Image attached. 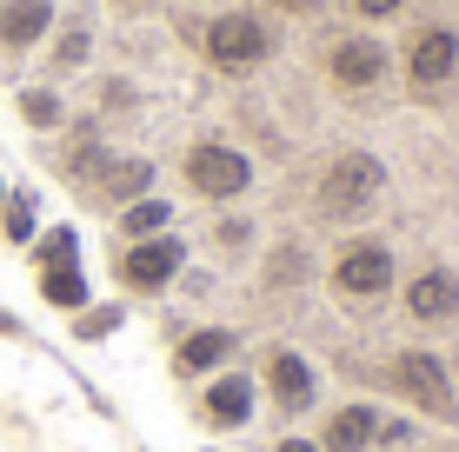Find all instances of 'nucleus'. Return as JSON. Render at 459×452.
I'll return each instance as SVG.
<instances>
[{
  "label": "nucleus",
  "instance_id": "f257e3e1",
  "mask_svg": "<svg viewBox=\"0 0 459 452\" xmlns=\"http://www.w3.org/2000/svg\"><path fill=\"white\" fill-rule=\"evenodd\" d=\"M400 73L413 100H446L459 87V27L453 21H420L400 47Z\"/></svg>",
  "mask_w": 459,
  "mask_h": 452
},
{
  "label": "nucleus",
  "instance_id": "7c9ffc66",
  "mask_svg": "<svg viewBox=\"0 0 459 452\" xmlns=\"http://www.w3.org/2000/svg\"><path fill=\"white\" fill-rule=\"evenodd\" d=\"M0 200H7V186H0Z\"/></svg>",
  "mask_w": 459,
  "mask_h": 452
},
{
  "label": "nucleus",
  "instance_id": "bb28decb",
  "mask_svg": "<svg viewBox=\"0 0 459 452\" xmlns=\"http://www.w3.org/2000/svg\"><path fill=\"white\" fill-rule=\"evenodd\" d=\"M273 452H320V439H299V432H287V439H280Z\"/></svg>",
  "mask_w": 459,
  "mask_h": 452
},
{
  "label": "nucleus",
  "instance_id": "cd10ccee",
  "mask_svg": "<svg viewBox=\"0 0 459 452\" xmlns=\"http://www.w3.org/2000/svg\"><path fill=\"white\" fill-rule=\"evenodd\" d=\"M266 7H280V13H313L320 0H266Z\"/></svg>",
  "mask_w": 459,
  "mask_h": 452
},
{
  "label": "nucleus",
  "instance_id": "4be33fe9",
  "mask_svg": "<svg viewBox=\"0 0 459 452\" xmlns=\"http://www.w3.org/2000/svg\"><path fill=\"white\" fill-rule=\"evenodd\" d=\"M87 47H93V34H87V27H67V34L54 40V73H74V67H87Z\"/></svg>",
  "mask_w": 459,
  "mask_h": 452
},
{
  "label": "nucleus",
  "instance_id": "4468645a",
  "mask_svg": "<svg viewBox=\"0 0 459 452\" xmlns=\"http://www.w3.org/2000/svg\"><path fill=\"white\" fill-rule=\"evenodd\" d=\"M87 186H93V200H107V207H134V200L153 193V166L147 160H100L87 174Z\"/></svg>",
  "mask_w": 459,
  "mask_h": 452
},
{
  "label": "nucleus",
  "instance_id": "dca6fc26",
  "mask_svg": "<svg viewBox=\"0 0 459 452\" xmlns=\"http://www.w3.org/2000/svg\"><path fill=\"white\" fill-rule=\"evenodd\" d=\"M40 300L60 306V313H81L87 306V273L81 267H47L40 273Z\"/></svg>",
  "mask_w": 459,
  "mask_h": 452
},
{
  "label": "nucleus",
  "instance_id": "9b49d317",
  "mask_svg": "<svg viewBox=\"0 0 459 452\" xmlns=\"http://www.w3.org/2000/svg\"><path fill=\"white\" fill-rule=\"evenodd\" d=\"M400 300H406V320L413 326H453L459 320V273L453 267H420Z\"/></svg>",
  "mask_w": 459,
  "mask_h": 452
},
{
  "label": "nucleus",
  "instance_id": "b1692460",
  "mask_svg": "<svg viewBox=\"0 0 459 452\" xmlns=\"http://www.w3.org/2000/svg\"><path fill=\"white\" fill-rule=\"evenodd\" d=\"M346 7H353L359 21H393V13H400L406 0H346Z\"/></svg>",
  "mask_w": 459,
  "mask_h": 452
},
{
  "label": "nucleus",
  "instance_id": "a211bd4d",
  "mask_svg": "<svg viewBox=\"0 0 459 452\" xmlns=\"http://www.w3.org/2000/svg\"><path fill=\"white\" fill-rule=\"evenodd\" d=\"M47 267H81V233L74 226H47L34 240V273H47Z\"/></svg>",
  "mask_w": 459,
  "mask_h": 452
},
{
  "label": "nucleus",
  "instance_id": "6e6552de",
  "mask_svg": "<svg viewBox=\"0 0 459 452\" xmlns=\"http://www.w3.org/2000/svg\"><path fill=\"white\" fill-rule=\"evenodd\" d=\"M186 186L200 200H240L253 186V160L227 140H200V147H186Z\"/></svg>",
  "mask_w": 459,
  "mask_h": 452
},
{
  "label": "nucleus",
  "instance_id": "393cba45",
  "mask_svg": "<svg viewBox=\"0 0 459 452\" xmlns=\"http://www.w3.org/2000/svg\"><path fill=\"white\" fill-rule=\"evenodd\" d=\"M413 439V419H386V426H379V446H406Z\"/></svg>",
  "mask_w": 459,
  "mask_h": 452
},
{
  "label": "nucleus",
  "instance_id": "f8f14e48",
  "mask_svg": "<svg viewBox=\"0 0 459 452\" xmlns=\"http://www.w3.org/2000/svg\"><path fill=\"white\" fill-rule=\"evenodd\" d=\"M233 353H240V333H233V326H194V333L173 346V372H180V380H213V372L233 366Z\"/></svg>",
  "mask_w": 459,
  "mask_h": 452
},
{
  "label": "nucleus",
  "instance_id": "39448f33",
  "mask_svg": "<svg viewBox=\"0 0 459 452\" xmlns=\"http://www.w3.org/2000/svg\"><path fill=\"white\" fill-rule=\"evenodd\" d=\"M260 393L280 419H299L320 399V366H313L307 353H293V346H266L260 353Z\"/></svg>",
  "mask_w": 459,
  "mask_h": 452
},
{
  "label": "nucleus",
  "instance_id": "c85d7f7f",
  "mask_svg": "<svg viewBox=\"0 0 459 452\" xmlns=\"http://www.w3.org/2000/svg\"><path fill=\"white\" fill-rule=\"evenodd\" d=\"M0 339H21V320L13 313H0Z\"/></svg>",
  "mask_w": 459,
  "mask_h": 452
},
{
  "label": "nucleus",
  "instance_id": "6ab92c4d",
  "mask_svg": "<svg viewBox=\"0 0 459 452\" xmlns=\"http://www.w3.org/2000/svg\"><path fill=\"white\" fill-rule=\"evenodd\" d=\"M0 233H7L13 246H27L40 233V220H34V193H7L0 200Z\"/></svg>",
  "mask_w": 459,
  "mask_h": 452
},
{
  "label": "nucleus",
  "instance_id": "5701e85b",
  "mask_svg": "<svg viewBox=\"0 0 459 452\" xmlns=\"http://www.w3.org/2000/svg\"><path fill=\"white\" fill-rule=\"evenodd\" d=\"M120 326V306H81L74 313V339H107Z\"/></svg>",
  "mask_w": 459,
  "mask_h": 452
},
{
  "label": "nucleus",
  "instance_id": "ddd939ff",
  "mask_svg": "<svg viewBox=\"0 0 459 452\" xmlns=\"http://www.w3.org/2000/svg\"><path fill=\"white\" fill-rule=\"evenodd\" d=\"M379 426H386V413H379L373 399H346V406L326 413L320 452H373L379 446Z\"/></svg>",
  "mask_w": 459,
  "mask_h": 452
},
{
  "label": "nucleus",
  "instance_id": "c756f323",
  "mask_svg": "<svg viewBox=\"0 0 459 452\" xmlns=\"http://www.w3.org/2000/svg\"><path fill=\"white\" fill-rule=\"evenodd\" d=\"M426 452H453V446H426Z\"/></svg>",
  "mask_w": 459,
  "mask_h": 452
},
{
  "label": "nucleus",
  "instance_id": "aec40b11",
  "mask_svg": "<svg viewBox=\"0 0 459 452\" xmlns=\"http://www.w3.org/2000/svg\"><path fill=\"white\" fill-rule=\"evenodd\" d=\"M307 273H313V267H307V253H299L293 240L266 253V286H299V279H307Z\"/></svg>",
  "mask_w": 459,
  "mask_h": 452
},
{
  "label": "nucleus",
  "instance_id": "0eeeda50",
  "mask_svg": "<svg viewBox=\"0 0 459 452\" xmlns=\"http://www.w3.org/2000/svg\"><path fill=\"white\" fill-rule=\"evenodd\" d=\"M266 54H273V34L253 13H213L207 21V60L220 73H260Z\"/></svg>",
  "mask_w": 459,
  "mask_h": 452
},
{
  "label": "nucleus",
  "instance_id": "20e7f679",
  "mask_svg": "<svg viewBox=\"0 0 459 452\" xmlns=\"http://www.w3.org/2000/svg\"><path fill=\"white\" fill-rule=\"evenodd\" d=\"M393 246L386 240H346L340 253H333V273H326V286L340 293L346 306H373V300H386L393 293Z\"/></svg>",
  "mask_w": 459,
  "mask_h": 452
},
{
  "label": "nucleus",
  "instance_id": "412c9836",
  "mask_svg": "<svg viewBox=\"0 0 459 452\" xmlns=\"http://www.w3.org/2000/svg\"><path fill=\"white\" fill-rule=\"evenodd\" d=\"M21 120H27V127H60V120H67V114H60V93H47V87H27L21 93Z\"/></svg>",
  "mask_w": 459,
  "mask_h": 452
},
{
  "label": "nucleus",
  "instance_id": "1a4fd4ad",
  "mask_svg": "<svg viewBox=\"0 0 459 452\" xmlns=\"http://www.w3.org/2000/svg\"><path fill=\"white\" fill-rule=\"evenodd\" d=\"M253 406H260V380L240 372V366L213 372V380L200 386V426H207V432H240V426H253Z\"/></svg>",
  "mask_w": 459,
  "mask_h": 452
},
{
  "label": "nucleus",
  "instance_id": "2eb2a0df",
  "mask_svg": "<svg viewBox=\"0 0 459 452\" xmlns=\"http://www.w3.org/2000/svg\"><path fill=\"white\" fill-rule=\"evenodd\" d=\"M47 27H54V0H7L0 7V47L7 54H27Z\"/></svg>",
  "mask_w": 459,
  "mask_h": 452
},
{
  "label": "nucleus",
  "instance_id": "f3484780",
  "mask_svg": "<svg viewBox=\"0 0 459 452\" xmlns=\"http://www.w3.org/2000/svg\"><path fill=\"white\" fill-rule=\"evenodd\" d=\"M173 226V207L167 200H134V207H120V240H153V233H167Z\"/></svg>",
  "mask_w": 459,
  "mask_h": 452
},
{
  "label": "nucleus",
  "instance_id": "f03ea898",
  "mask_svg": "<svg viewBox=\"0 0 459 452\" xmlns=\"http://www.w3.org/2000/svg\"><path fill=\"white\" fill-rule=\"evenodd\" d=\"M379 193H386L379 153H340V160L320 174V186H313V213H320L326 226H346V220H359Z\"/></svg>",
  "mask_w": 459,
  "mask_h": 452
},
{
  "label": "nucleus",
  "instance_id": "7ed1b4c3",
  "mask_svg": "<svg viewBox=\"0 0 459 452\" xmlns=\"http://www.w3.org/2000/svg\"><path fill=\"white\" fill-rule=\"evenodd\" d=\"M386 386L420 419H439V426H453V419H459V393H453V372H446L439 353H400V360L386 366Z\"/></svg>",
  "mask_w": 459,
  "mask_h": 452
},
{
  "label": "nucleus",
  "instance_id": "423d86ee",
  "mask_svg": "<svg viewBox=\"0 0 459 452\" xmlns=\"http://www.w3.org/2000/svg\"><path fill=\"white\" fill-rule=\"evenodd\" d=\"M186 267V240H173V233H153V240H126V253L114 260V279L134 300H153V293H167L173 279Z\"/></svg>",
  "mask_w": 459,
  "mask_h": 452
},
{
  "label": "nucleus",
  "instance_id": "a878e982",
  "mask_svg": "<svg viewBox=\"0 0 459 452\" xmlns=\"http://www.w3.org/2000/svg\"><path fill=\"white\" fill-rule=\"evenodd\" d=\"M220 246H247V220H227V226H220Z\"/></svg>",
  "mask_w": 459,
  "mask_h": 452
},
{
  "label": "nucleus",
  "instance_id": "9d476101",
  "mask_svg": "<svg viewBox=\"0 0 459 452\" xmlns=\"http://www.w3.org/2000/svg\"><path fill=\"white\" fill-rule=\"evenodd\" d=\"M386 47H379L373 34H340L333 47H326V73H333L340 93H373L379 81H386Z\"/></svg>",
  "mask_w": 459,
  "mask_h": 452
}]
</instances>
